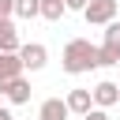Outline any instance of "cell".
<instances>
[{"label":"cell","instance_id":"cell-11","mask_svg":"<svg viewBox=\"0 0 120 120\" xmlns=\"http://www.w3.org/2000/svg\"><path fill=\"white\" fill-rule=\"evenodd\" d=\"M38 8H41V0H15V11H11V15H19V19H34Z\"/></svg>","mask_w":120,"mask_h":120},{"label":"cell","instance_id":"cell-10","mask_svg":"<svg viewBox=\"0 0 120 120\" xmlns=\"http://www.w3.org/2000/svg\"><path fill=\"white\" fill-rule=\"evenodd\" d=\"M64 11H68V4H64V0H41V8H38V15H41V19H49V22L64 19Z\"/></svg>","mask_w":120,"mask_h":120},{"label":"cell","instance_id":"cell-2","mask_svg":"<svg viewBox=\"0 0 120 120\" xmlns=\"http://www.w3.org/2000/svg\"><path fill=\"white\" fill-rule=\"evenodd\" d=\"M116 8H120L116 0H86L82 15H86V22H90V26H105V22H112Z\"/></svg>","mask_w":120,"mask_h":120},{"label":"cell","instance_id":"cell-14","mask_svg":"<svg viewBox=\"0 0 120 120\" xmlns=\"http://www.w3.org/2000/svg\"><path fill=\"white\" fill-rule=\"evenodd\" d=\"M11 11H15V0H0V19H11Z\"/></svg>","mask_w":120,"mask_h":120},{"label":"cell","instance_id":"cell-5","mask_svg":"<svg viewBox=\"0 0 120 120\" xmlns=\"http://www.w3.org/2000/svg\"><path fill=\"white\" fill-rule=\"evenodd\" d=\"M90 98H94V105H101V109H109V105H116V98H120V86L116 82H98L94 90H90Z\"/></svg>","mask_w":120,"mask_h":120},{"label":"cell","instance_id":"cell-8","mask_svg":"<svg viewBox=\"0 0 120 120\" xmlns=\"http://www.w3.org/2000/svg\"><path fill=\"white\" fill-rule=\"evenodd\" d=\"M15 75H22L19 52H0V82H4V79H15Z\"/></svg>","mask_w":120,"mask_h":120},{"label":"cell","instance_id":"cell-18","mask_svg":"<svg viewBox=\"0 0 120 120\" xmlns=\"http://www.w3.org/2000/svg\"><path fill=\"white\" fill-rule=\"evenodd\" d=\"M116 4H120V0H116Z\"/></svg>","mask_w":120,"mask_h":120},{"label":"cell","instance_id":"cell-13","mask_svg":"<svg viewBox=\"0 0 120 120\" xmlns=\"http://www.w3.org/2000/svg\"><path fill=\"white\" fill-rule=\"evenodd\" d=\"M82 120H109V112H105L101 105H90V109L82 112Z\"/></svg>","mask_w":120,"mask_h":120},{"label":"cell","instance_id":"cell-3","mask_svg":"<svg viewBox=\"0 0 120 120\" xmlns=\"http://www.w3.org/2000/svg\"><path fill=\"white\" fill-rule=\"evenodd\" d=\"M19 60H22V71H26V68H30V71H41V68H45V60H49V49H45L41 41L19 45Z\"/></svg>","mask_w":120,"mask_h":120},{"label":"cell","instance_id":"cell-12","mask_svg":"<svg viewBox=\"0 0 120 120\" xmlns=\"http://www.w3.org/2000/svg\"><path fill=\"white\" fill-rule=\"evenodd\" d=\"M105 45L120 52V22H105Z\"/></svg>","mask_w":120,"mask_h":120},{"label":"cell","instance_id":"cell-17","mask_svg":"<svg viewBox=\"0 0 120 120\" xmlns=\"http://www.w3.org/2000/svg\"><path fill=\"white\" fill-rule=\"evenodd\" d=\"M116 105H120V98H116Z\"/></svg>","mask_w":120,"mask_h":120},{"label":"cell","instance_id":"cell-7","mask_svg":"<svg viewBox=\"0 0 120 120\" xmlns=\"http://www.w3.org/2000/svg\"><path fill=\"white\" fill-rule=\"evenodd\" d=\"M38 120H68V101H60V98H49V101H41V112H38Z\"/></svg>","mask_w":120,"mask_h":120},{"label":"cell","instance_id":"cell-1","mask_svg":"<svg viewBox=\"0 0 120 120\" xmlns=\"http://www.w3.org/2000/svg\"><path fill=\"white\" fill-rule=\"evenodd\" d=\"M90 68H98V45H90L86 38H71L64 45V71L68 75H82Z\"/></svg>","mask_w":120,"mask_h":120},{"label":"cell","instance_id":"cell-16","mask_svg":"<svg viewBox=\"0 0 120 120\" xmlns=\"http://www.w3.org/2000/svg\"><path fill=\"white\" fill-rule=\"evenodd\" d=\"M0 120H11V112H8V109H0Z\"/></svg>","mask_w":120,"mask_h":120},{"label":"cell","instance_id":"cell-15","mask_svg":"<svg viewBox=\"0 0 120 120\" xmlns=\"http://www.w3.org/2000/svg\"><path fill=\"white\" fill-rule=\"evenodd\" d=\"M64 4H68V11H82L86 8V0H64Z\"/></svg>","mask_w":120,"mask_h":120},{"label":"cell","instance_id":"cell-9","mask_svg":"<svg viewBox=\"0 0 120 120\" xmlns=\"http://www.w3.org/2000/svg\"><path fill=\"white\" fill-rule=\"evenodd\" d=\"M64 101H68V112H79V116H82V112H86V109L94 105V98H90V90H71V94H68Z\"/></svg>","mask_w":120,"mask_h":120},{"label":"cell","instance_id":"cell-6","mask_svg":"<svg viewBox=\"0 0 120 120\" xmlns=\"http://www.w3.org/2000/svg\"><path fill=\"white\" fill-rule=\"evenodd\" d=\"M0 52H19V34L11 19H0Z\"/></svg>","mask_w":120,"mask_h":120},{"label":"cell","instance_id":"cell-4","mask_svg":"<svg viewBox=\"0 0 120 120\" xmlns=\"http://www.w3.org/2000/svg\"><path fill=\"white\" fill-rule=\"evenodd\" d=\"M0 94H4L11 105H26V101H30V82H26L22 75H15V79H4V82H0Z\"/></svg>","mask_w":120,"mask_h":120}]
</instances>
